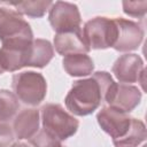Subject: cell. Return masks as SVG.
<instances>
[{"mask_svg": "<svg viewBox=\"0 0 147 147\" xmlns=\"http://www.w3.org/2000/svg\"><path fill=\"white\" fill-rule=\"evenodd\" d=\"M146 138H147V132L144 122L133 117L132 125L129 132L126 133V136L113 144L116 147H137L138 145L144 142Z\"/></svg>", "mask_w": 147, "mask_h": 147, "instance_id": "9a60e30c", "label": "cell"}, {"mask_svg": "<svg viewBox=\"0 0 147 147\" xmlns=\"http://www.w3.org/2000/svg\"><path fill=\"white\" fill-rule=\"evenodd\" d=\"M40 116L42 129L61 141L72 137L79 126L78 119L57 103H47L42 106Z\"/></svg>", "mask_w": 147, "mask_h": 147, "instance_id": "3957f363", "label": "cell"}, {"mask_svg": "<svg viewBox=\"0 0 147 147\" xmlns=\"http://www.w3.org/2000/svg\"><path fill=\"white\" fill-rule=\"evenodd\" d=\"M123 11L132 17H144L147 9V1H123Z\"/></svg>", "mask_w": 147, "mask_h": 147, "instance_id": "d6986e66", "label": "cell"}, {"mask_svg": "<svg viewBox=\"0 0 147 147\" xmlns=\"http://www.w3.org/2000/svg\"><path fill=\"white\" fill-rule=\"evenodd\" d=\"M117 26V37L113 48L117 52H130L136 51L144 40L142 26L131 20L116 17L114 18Z\"/></svg>", "mask_w": 147, "mask_h": 147, "instance_id": "ba28073f", "label": "cell"}, {"mask_svg": "<svg viewBox=\"0 0 147 147\" xmlns=\"http://www.w3.org/2000/svg\"><path fill=\"white\" fill-rule=\"evenodd\" d=\"M20 108L18 99L8 90H0V122L11 119Z\"/></svg>", "mask_w": 147, "mask_h": 147, "instance_id": "e0dca14e", "label": "cell"}, {"mask_svg": "<svg viewBox=\"0 0 147 147\" xmlns=\"http://www.w3.org/2000/svg\"><path fill=\"white\" fill-rule=\"evenodd\" d=\"M40 114L39 110L34 108H25L21 110L13 122V132L14 136L22 139H31L39 131Z\"/></svg>", "mask_w": 147, "mask_h": 147, "instance_id": "7c38bea8", "label": "cell"}, {"mask_svg": "<svg viewBox=\"0 0 147 147\" xmlns=\"http://www.w3.org/2000/svg\"><path fill=\"white\" fill-rule=\"evenodd\" d=\"M113 74L121 83H137L144 84L145 65L144 61L138 54H123L116 59L111 68Z\"/></svg>", "mask_w": 147, "mask_h": 147, "instance_id": "9c48e42d", "label": "cell"}, {"mask_svg": "<svg viewBox=\"0 0 147 147\" xmlns=\"http://www.w3.org/2000/svg\"><path fill=\"white\" fill-rule=\"evenodd\" d=\"M82 34L90 49H106L114 46L117 26L114 18L96 16L84 24Z\"/></svg>", "mask_w": 147, "mask_h": 147, "instance_id": "5b68a950", "label": "cell"}, {"mask_svg": "<svg viewBox=\"0 0 147 147\" xmlns=\"http://www.w3.org/2000/svg\"><path fill=\"white\" fill-rule=\"evenodd\" d=\"M132 119L129 113L117 109L111 106L102 107L96 114V121L100 127L111 137L113 142L118 141L129 132Z\"/></svg>", "mask_w": 147, "mask_h": 147, "instance_id": "52a82bcc", "label": "cell"}, {"mask_svg": "<svg viewBox=\"0 0 147 147\" xmlns=\"http://www.w3.org/2000/svg\"><path fill=\"white\" fill-rule=\"evenodd\" d=\"M62 65L65 72L72 77L88 76L94 70L93 60L87 54H71L62 60Z\"/></svg>", "mask_w": 147, "mask_h": 147, "instance_id": "5bb4252c", "label": "cell"}, {"mask_svg": "<svg viewBox=\"0 0 147 147\" xmlns=\"http://www.w3.org/2000/svg\"><path fill=\"white\" fill-rule=\"evenodd\" d=\"M10 147H30L28 144H25V142H20V141H17V142H15V144H13Z\"/></svg>", "mask_w": 147, "mask_h": 147, "instance_id": "44dd1931", "label": "cell"}, {"mask_svg": "<svg viewBox=\"0 0 147 147\" xmlns=\"http://www.w3.org/2000/svg\"><path fill=\"white\" fill-rule=\"evenodd\" d=\"M54 47L55 51L63 56L71 54H87L91 51L84 41L82 29L76 31L56 33L54 36Z\"/></svg>", "mask_w": 147, "mask_h": 147, "instance_id": "8fae6325", "label": "cell"}, {"mask_svg": "<svg viewBox=\"0 0 147 147\" xmlns=\"http://www.w3.org/2000/svg\"><path fill=\"white\" fill-rule=\"evenodd\" d=\"M14 141V132L9 124L0 122V147H10Z\"/></svg>", "mask_w": 147, "mask_h": 147, "instance_id": "ffe728a7", "label": "cell"}, {"mask_svg": "<svg viewBox=\"0 0 147 147\" xmlns=\"http://www.w3.org/2000/svg\"><path fill=\"white\" fill-rule=\"evenodd\" d=\"M30 144L33 147H62L61 140L46 132L44 129L39 130L30 139Z\"/></svg>", "mask_w": 147, "mask_h": 147, "instance_id": "ac0fdd59", "label": "cell"}, {"mask_svg": "<svg viewBox=\"0 0 147 147\" xmlns=\"http://www.w3.org/2000/svg\"><path fill=\"white\" fill-rule=\"evenodd\" d=\"M0 41L2 47L25 49L33 41L30 24L17 11L0 7Z\"/></svg>", "mask_w": 147, "mask_h": 147, "instance_id": "7a4b0ae2", "label": "cell"}, {"mask_svg": "<svg viewBox=\"0 0 147 147\" xmlns=\"http://www.w3.org/2000/svg\"><path fill=\"white\" fill-rule=\"evenodd\" d=\"M142 147H146V146H142Z\"/></svg>", "mask_w": 147, "mask_h": 147, "instance_id": "603a6c76", "label": "cell"}, {"mask_svg": "<svg viewBox=\"0 0 147 147\" xmlns=\"http://www.w3.org/2000/svg\"><path fill=\"white\" fill-rule=\"evenodd\" d=\"M48 21L56 33L80 30L82 16L77 5L65 1H56L49 8Z\"/></svg>", "mask_w": 147, "mask_h": 147, "instance_id": "8992f818", "label": "cell"}, {"mask_svg": "<svg viewBox=\"0 0 147 147\" xmlns=\"http://www.w3.org/2000/svg\"><path fill=\"white\" fill-rule=\"evenodd\" d=\"M11 87L16 98L28 106H38L47 94V83L40 72L23 71L11 78Z\"/></svg>", "mask_w": 147, "mask_h": 147, "instance_id": "277c9868", "label": "cell"}, {"mask_svg": "<svg viewBox=\"0 0 147 147\" xmlns=\"http://www.w3.org/2000/svg\"><path fill=\"white\" fill-rule=\"evenodd\" d=\"M16 8V11L20 15H26L32 18H39L42 17L47 10H49L51 6L53 5L52 1H22L17 3H9Z\"/></svg>", "mask_w": 147, "mask_h": 147, "instance_id": "2e32d148", "label": "cell"}, {"mask_svg": "<svg viewBox=\"0 0 147 147\" xmlns=\"http://www.w3.org/2000/svg\"><path fill=\"white\" fill-rule=\"evenodd\" d=\"M5 71H3V69H2V67H1V62H0V75H2Z\"/></svg>", "mask_w": 147, "mask_h": 147, "instance_id": "7402d4cb", "label": "cell"}, {"mask_svg": "<svg viewBox=\"0 0 147 147\" xmlns=\"http://www.w3.org/2000/svg\"><path fill=\"white\" fill-rule=\"evenodd\" d=\"M54 57V48L46 39H33L31 42L25 60V67L44 68Z\"/></svg>", "mask_w": 147, "mask_h": 147, "instance_id": "4fadbf2b", "label": "cell"}, {"mask_svg": "<svg viewBox=\"0 0 147 147\" xmlns=\"http://www.w3.org/2000/svg\"><path fill=\"white\" fill-rule=\"evenodd\" d=\"M115 80L107 71H96L92 77L74 82L65 95L67 109L77 116H87L105 102Z\"/></svg>", "mask_w": 147, "mask_h": 147, "instance_id": "6da1fadb", "label": "cell"}, {"mask_svg": "<svg viewBox=\"0 0 147 147\" xmlns=\"http://www.w3.org/2000/svg\"><path fill=\"white\" fill-rule=\"evenodd\" d=\"M141 100V91L130 84L114 83L105 102L108 106L121 109L125 113H131Z\"/></svg>", "mask_w": 147, "mask_h": 147, "instance_id": "30bf717a", "label": "cell"}]
</instances>
